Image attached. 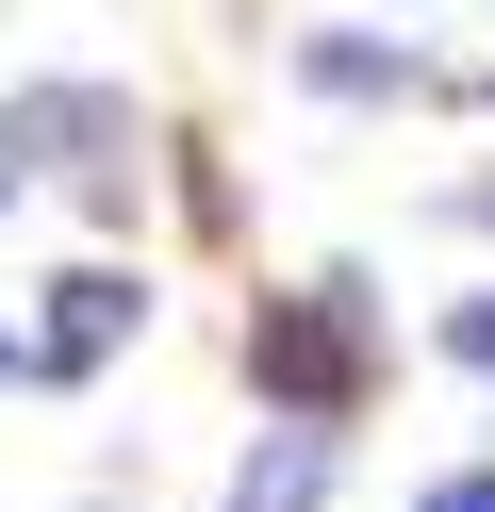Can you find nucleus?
<instances>
[{
    "mask_svg": "<svg viewBox=\"0 0 495 512\" xmlns=\"http://www.w3.org/2000/svg\"><path fill=\"white\" fill-rule=\"evenodd\" d=\"M248 397L281 413V430H330V446H347V413L380 397V298H363V265L281 281V298L248 314Z\"/></svg>",
    "mask_w": 495,
    "mask_h": 512,
    "instance_id": "f257e3e1",
    "label": "nucleus"
},
{
    "mask_svg": "<svg viewBox=\"0 0 495 512\" xmlns=\"http://www.w3.org/2000/svg\"><path fill=\"white\" fill-rule=\"evenodd\" d=\"M132 149H149V116L116 83H17L0 100V166L17 182H83L99 215H132Z\"/></svg>",
    "mask_w": 495,
    "mask_h": 512,
    "instance_id": "f03ea898",
    "label": "nucleus"
},
{
    "mask_svg": "<svg viewBox=\"0 0 495 512\" xmlns=\"http://www.w3.org/2000/svg\"><path fill=\"white\" fill-rule=\"evenodd\" d=\"M132 331H149V281H132V265H66L50 314H33V380H99Z\"/></svg>",
    "mask_w": 495,
    "mask_h": 512,
    "instance_id": "7ed1b4c3",
    "label": "nucleus"
},
{
    "mask_svg": "<svg viewBox=\"0 0 495 512\" xmlns=\"http://www.w3.org/2000/svg\"><path fill=\"white\" fill-rule=\"evenodd\" d=\"M330 463H347L330 430H264L248 463H231V496H215V512H330Z\"/></svg>",
    "mask_w": 495,
    "mask_h": 512,
    "instance_id": "20e7f679",
    "label": "nucleus"
},
{
    "mask_svg": "<svg viewBox=\"0 0 495 512\" xmlns=\"http://www.w3.org/2000/svg\"><path fill=\"white\" fill-rule=\"evenodd\" d=\"M297 83H314V100H413V50H396V34H347V17H330V34H297Z\"/></svg>",
    "mask_w": 495,
    "mask_h": 512,
    "instance_id": "39448f33",
    "label": "nucleus"
},
{
    "mask_svg": "<svg viewBox=\"0 0 495 512\" xmlns=\"http://www.w3.org/2000/svg\"><path fill=\"white\" fill-rule=\"evenodd\" d=\"M446 364H479V380H495V298H446Z\"/></svg>",
    "mask_w": 495,
    "mask_h": 512,
    "instance_id": "423d86ee",
    "label": "nucleus"
},
{
    "mask_svg": "<svg viewBox=\"0 0 495 512\" xmlns=\"http://www.w3.org/2000/svg\"><path fill=\"white\" fill-rule=\"evenodd\" d=\"M413 512H495V463H446V479H429Z\"/></svg>",
    "mask_w": 495,
    "mask_h": 512,
    "instance_id": "0eeeda50",
    "label": "nucleus"
},
{
    "mask_svg": "<svg viewBox=\"0 0 495 512\" xmlns=\"http://www.w3.org/2000/svg\"><path fill=\"white\" fill-rule=\"evenodd\" d=\"M446 215H462V232H495V166H479V182H446Z\"/></svg>",
    "mask_w": 495,
    "mask_h": 512,
    "instance_id": "6e6552de",
    "label": "nucleus"
},
{
    "mask_svg": "<svg viewBox=\"0 0 495 512\" xmlns=\"http://www.w3.org/2000/svg\"><path fill=\"white\" fill-rule=\"evenodd\" d=\"M17 380H33V331H0V397H17Z\"/></svg>",
    "mask_w": 495,
    "mask_h": 512,
    "instance_id": "1a4fd4ad",
    "label": "nucleus"
},
{
    "mask_svg": "<svg viewBox=\"0 0 495 512\" xmlns=\"http://www.w3.org/2000/svg\"><path fill=\"white\" fill-rule=\"evenodd\" d=\"M0 215H17V166H0Z\"/></svg>",
    "mask_w": 495,
    "mask_h": 512,
    "instance_id": "9d476101",
    "label": "nucleus"
},
{
    "mask_svg": "<svg viewBox=\"0 0 495 512\" xmlns=\"http://www.w3.org/2000/svg\"><path fill=\"white\" fill-rule=\"evenodd\" d=\"M479 100H495V83H479Z\"/></svg>",
    "mask_w": 495,
    "mask_h": 512,
    "instance_id": "9b49d317",
    "label": "nucleus"
}]
</instances>
